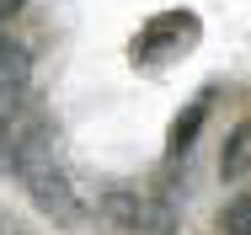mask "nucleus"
Masks as SVG:
<instances>
[{
  "label": "nucleus",
  "instance_id": "obj_5",
  "mask_svg": "<svg viewBox=\"0 0 251 235\" xmlns=\"http://www.w3.org/2000/svg\"><path fill=\"white\" fill-rule=\"evenodd\" d=\"M27 86H32V48L0 38V118L27 96Z\"/></svg>",
  "mask_w": 251,
  "mask_h": 235
},
{
  "label": "nucleus",
  "instance_id": "obj_10",
  "mask_svg": "<svg viewBox=\"0 0 251 235\" xmlns=\"http://www.w3.org/2000/svg\"><path fill=\"white\" fill-rule=\"evenodd\" d=\"M0 235H16V230H11V225H5V219H0Z\"/></svg>",
  "mask_w": 251,
  "mask_h": 235
},
{
  "label": "nucleus",
  "instance_id": "obj_7",
  "mask_svg": "<svg viewBox=\"0 0 251 235\" xmlns=\"http://www.w3.org/2000/svg\"><path fill=\"white\" fill-rule=\"evenodd\" d=\"M246 171H251V118H241L225 134V144H219V177L225 182H241Z\"/></svg>",
  "mask_w": 251,
  "mask_h": 235
},
{
  "label": "nucleus",
  "instance_id": "obj_3",
  "mask_svg": "<svg viewBox=\"0 0 251 235\" xmlns=\"http://www.w3.org/2000/svg\"><path fill=\"white\" fill-rule=\"evenodd\" d=\"M203 22L193 16V11H160V16H150L145 22V32L134 38V64H145V70H155V64H166V59H176V53H187V48L198 43Z\"/></svg>",
  "mask_w": 251,
  "mask_h": 235
},
{
  "label": "nucleus",
  "instance_id": "obj_1",
  "mask_svg": "<svg viewBox=\"0 0 251 235\" xmlns=\"http://www.w3.org/2000/svg\"><path fill=\"white\" fill-rule=\"evenodd\" d=\"M11 177L27 187V198L49 214L53 225H80V219H86V203H80V192L70 182L64 160H59V134H53V129L22 150V160H16Z\"/></svg>",
  "mask_w": 251,
  "mask_h": 235
},
{
  "label": "nucleus",
  "instance_id": "obj_4",
  "mask_svg": "<svg viewBox=\"0 0 251 235\" xmlns=\"http://www.w3.org/2000/svg\"><path fill=\"white\" fill-rule=\"evenodd\" d=\"M49 129H53L49 107H43L38 96H22V102L0 118V171L11 177V171H16V160H22V150H27L32 139H43Z\"/></svg>",
  "mask_w": 251,
  "mask_h": 235
},
{
  "label": "nucleus",
  "instance_id": "obj_2",
  "mask_svg": "<svg viewBox=\"0 0 251 235\" xmlns=\"http://www.w3.org/2000/svg\"><path fill=\"white\" fill-rule=\"evenodd\" d=\"M101 219L123 235H176V192H139V187H107L101 192Z\"/></svg>",
  "mask_w": 251,
  "mask_h": 235
},
{
  "label": "nucleus",
  "instance_id": "obj_6",
  "mask_svg": "<svg viewBox=\"0 0 251 235\" xmlns=\"http://www.w3.org/2000/svg\"><path fill=\"white\" fill-rule=\"evenodd\" d=\"M208 107H214V91H203V96H193L176 118H171V134H166V160L171 166H182L187 155H193V144H198V134H203V118H208Z\"/></svg>",
  "mask_w": 251,
  "mask_h": 235
},
{
  "label": "nucleus",
  "instance_id": "obj_8",
  "mask_svg": "<svg viewBox=\"0 0 251 235\" xmlns=\"http://www.w3.org/2000/svg\"><path fill=\"white\" fill-rule=\"evenodd\" d=\"M219 230H225V235H251V198H235V203H225V214H219Z\"/></svg>",
  "mask_w": 251,
  "mask_h": 235
},
{
  "label": "nucleus",
  "instance_id": "obj_9",
  "mask_svg": "<svg viewBox=\"0 0 251 235\" xmlns=\"http://www.w3.org/2000/svg\"><path fill=\"white\" fill-rule=\"evenodd\" d=\"M16 11H22V0H0V27H5V22H11Z\"/></svg>",
  "mask_w": 251,
  "mask_h": 235
}]
</instances>
